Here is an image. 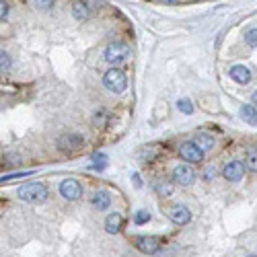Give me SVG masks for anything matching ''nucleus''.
Wrapping results in <instances>:
<instances>
[{
    "label": "nucleus",
    "instance_id": "16",
    "mask_svg": "<svg viewBox=\"0 0 257 257\" xmlns=\"http://www.w3.org/2000/svg\"><path fill=\"white\" fill-rule=\"evenodd\" d=\"M241 117L247 122V124H251L253 126V122H255V117H257V109L253 105H245V107H241Z\"/></svg>",
    "mask_w": 257,
    "mask_h": 257
},
{
    "label": "nucleus",
    "instance_id": "5",
    "mask_svg": "<svg viewBox=\"0 0 257 257\" xmlns=\"http://www.w3.org/2000/svg\"><path fill=\"white\" fill-rule=\"evenodd\" d=\"M134 245L146 255H156L161 251V241L156 236H136Z\"/></svg>",
    "mask_w": 257,
    "mask_h": 257
},
{
    "label": "nucleus",
    "instance_id": "31",
    "mask_svg": "<svg viewBox=\"0 0 257 257\" xmlns=\"http://www.w3.org/2000/svg\"><path fill=\"white\" fill-rule=\"evenodd\" d=\"M251 257H257V255H251Z\"/></svg>",
    "mask_w": 257,
    "mask_h": 257
},
{
    "label": "nucleus",
    "instance_id": "29",
    "mask_svg": "<svg viewBox=\"0 0 257 257\" xmlns=\"http://www.w3.org/2000/svg\"><path fill=\"white\" fill-rule=\"evenodd\" d=\"M161 2H167V4H173V2H177V0H161Z\"/></svg>",
    "mask_w": 257,
    "mask_h": 257
},
{
    "label": "nucleus",
    "instance_id": "4",
    "mask_svg": "<svg viewBox=\"0 0 257 257\" xmlns=\"http://www.w3.org/2000/svg\"><path fill=\"white\" fill-rule=\"evenodd\" d=\"M173 181H175L177 185H183V187L192 185V183L195 181V171L192 169L190 165L175 167V169H173Z\"/></svg>",
    "mask_w": 257,
    "mask_h": 257
},
{
    "label": "nucleus",
    "instance_id": "27",
    "mask_svg": "<svg viewBox=\"0 0 257 257\" xmlns=\"http://www.w3.org/2000/svg\"><path fill=\"white\" fill-rule=\"evenodd\" d=\"M132 179H134V185H136V187L142 185V181H140V177H138V175H132Z\"/></svg>",
    "mask_w": 257,
    "mask_h": 257
},
{
    "label": "nucleus",
    "instance_id": "15",
    "mask_svg": "<svg viewBox=\"0 0 257 257\" xmlns=\"http://www.w3.org/2000/svg\"><path fill=\"white\" fill-rule=\"evenodd\" d=\"M72 15L78 19V21H85V19H88V6L85 2H74L72 4Z\"/></svg>",
    "mask_w": 257,
    "mask_h": 257
},
{
    "label": "nucleus",
    "instance_id": "10",
    "mask_svg": "<svg viewBox=\"0 0 257 257\" xmlns=\"http://www.w3.org/2000/svg\"><path fill=\"white\" fill-rule=\"evenodd\" d=\"M169 218L175 222V224H187L192 220V212L185 208L181 204H175L169 208Z\"/></svg>",
    "mask_w": 257,
    "mask_h": 257
},
{
    "label": "nucleus",
    "instance_id": "28",
    "mask_svg": "<svg viewBox=\"0 0 257 257\" xmlns=\"http://www.w3.org/2000/svg\"><path fill=\"white\" fill-rule=\"evenodd\" d=\"M251 101H253V105H255V107H257V91H255V93H253V97H251Z\"/></svg>",
    "mask_w": 257,
    "mask_h": 257
},
{
    "label": "nucleus",
    "instance_id": "13",
    "mask_svg": "<svg viewBox=\"0 0 257 257\" xmlns=\"http://www.w3.org/2000/svg\"><path fill=\"white\" fill-rule=\"evenodd\" d=\"M122 214H109L107 216V220H105V231L109 233V235H115V233H120L122 231Z\"/></svg>",
    "mask_w": 257,
    "mask_h": 257
},
{
    "label": "nucleus",
    "instance_id": "22",
    "mask_svg": "<svg viewBox=\"0 0 257 257\" xmlns=\"http://www.w3.org/2000/svg\"><path fill=\"white\" fill-rule=\"evenodd\" d=\"M245 39H247V43H249V45L257 47V29H251V31H247Z\"/></svg>",
    "mask_w": 257,
    "mask_h": 257
},
{
    "label": "nucleus",
    "instance_id": "3",
    "mask_svg": "<svg viewBox=\"0 0 257 257\" xmlns=\"http://www.w3.org/2000/svg\"><path fill=\"white\" fill-rule=\"evenodd\" d=\"M103 85L109 88L111 93L115 95H120L126 91V86H128V76L124 70H120V68H111V70H107L105 76H103Z\"/></svg>",
    "mask_w": 257,
    "mask_h": 257
},
{
    "label": "nucleus",
    "instance_id": "24",
    "mask_svg": "<svg viewBox=\"0 0 257 257\" xmlns=\"http://www.w3.org/2000/svg\"><path fill=\"white\" fill-rule=\"evenodd\" d=\"M54 4V0H35V6L42 8V11H45V8H49Z\"/></svg>",
    "mask_w": 257,
    "mask_h": 257
},
{
    "label": "nucleus",
    "instance_id": "11",
    "mask_svg": "<svg viewBox=\"0 0 257 257\" xmlns=\"http://www.w3.org/2000/svg\"><path fill=\"white\" fill-rule=\"evenodd\" d=\"M91 204H93V208L97 210H107L111 206V195L109 192H105V190H97L91 197Z\"/></svg>",
    "mask_w": 257,
    "mask_h": 257
},
{
    "label": "nucleus",
    "instance_id": "8",
    "mask_svg": "<svg viewBox=\"0 0 257 257\" xmlns=\"http://www.w3.org/2000/svg\"><path fill=\"white\" fill-rule=\"evenodd\" d=\"M179 154H181V159H185L187 163H200L204 159V152L195 146V142H183L179 146Z\"/></svg>",
    "mask_w": 257,
    "mask_h": 257
},
{
    "label": "nucleus",
    "instance_id": "12",
    "mask_svg": "<svg viewBox=\"0 0 257 257\" xmlns=\"http://www.w3.org/2000/svg\"><path fill=\"white\" fill-rule=\"evenodd\" d=\"M231 78L235 83H239V85H247L251 81V72H249V68H245L241 64H236L231 68Z\"/></svg>",
    "mask_w": 257,
    "mask_h": 257
},
{
    "label": "nucleus",
    "instance_id": "20",
    "mask_svg": "<svg viewBox=\"0 0 257 257\" xmlns=\"http://www.w3.org/2000/svg\"><path fill=\"white\" fill-rule=\"evenodd\" d=\"M148 220H150V212L138 210V212L134 214V222H136V224H148Z\"/></svg>",
    "mask_w": 257,
    "mask_h": 257
},
{
    "label": "nucleus",
    "instance_id": "30",
    "mask_svg": "<svg viewBox=\"0 0 257 257\" xmlns=\"http://www.w3.org/2000/svg\"><path fill=\"white\" fill-rule=\"evenodd\" d=\"M253 126H257V117H255V122H253Z\"/></svg>",
    "mask_w": 257,
    "mask_h": 257
},
{
    "label": "nucleus",
    "instance_id": "2",
    "mask_svg": "<svg viewBox=\"0 0 257 257\" xmlns=\"http://www.w3.org/2000/svg\"><path fill=\"white\" fill-rule=\"evenodd\" d=\"M130 54H132V49H130V45L128 43H124V42H113V43H109L105 47V62H109V64H124V62H128V58H130Z\"/></svg>",
    "mask_w": 257,
    "mask_h": 257
},
{
    "label": "nucleus",
    "instance_id": "18",
    "mask_svg": "<svg viewBox=\"0 0 257 257\" xmlns=\"http://www.w3.org/2000/svg\"><path fill=\"white\" fill-rule=\"evenodd\" d=\"M109 120H111V115H109V111H107V109H99L95 113V117H93L95 126H107V124H109Z\"/></svg>",
    "mask_w": 257,
    "mask_h": 257
},
{
    "label": "nucleus",
    "instance_id": "23",
    "mask_svg": "<svg viewBox=\"0 0 257 257\" xmlns=\"http://www.w3.org/2000/svg\"><path fill=\"white\" fill-rule=\"evenodd\" d=\"M156 190H159L161 195H171V193H173V190H171L169 183H159V185H156Z\"/></svg>",
    "mask_w": 257,
    "mask_h": 257
},
{
    "label": "nucleus",
    "instance_id": "9",
    "mask_svg": "<svg viewBox=\"0 0 257 257\" xmlns=\"http://www.w3.org/2000/svg\"><path fill=\"white\" fill-rule=\"evenodd\" d=\"M222 175H224V179H229V181H241L245 175V165L239 161H233L222 169Z\"/></svg>",
    "mask_w": 257,
    "mask_h": 257
},
{
    "label": "nucleus",
    "instance_id": "25",
    "mask_svg": "<svg viewBox=\"0 0 257 257\" xmlns=\"http://www.w3.org/2000/svg\"><path fill=\"white\" fill-rule=\"evenodd\" d=\"M6 15H8V6L4 0H0V19H6Z\"/></svg>",
    "mask_w": 257,
    "mask_h": 257
},
{
    "label": "nucleus",
    "instance_id": "21",
    "mask_svg": "<svg viewBox=\"0 0 257 257\" xmlns=\"http://www.w3.org/2000/svg\"><path fill=\"white\" fill-rule=\"evenodd\" d=\"M8 68H11V58H8L6 52L0 49V72H6Z\"/></svg>",
    "mask_w": 257,
    "mask_h": 257
},
{
    "label": "nucleus",
    "instance_id": "19",
    "mask_svg": "<svg viewBox=\"0 0 257 257\" xmlns=\"http://www.w3.org/2000/svg\"><path fill=\"white\" fill-rule=\"evenodd\" d=\"M177 107H179V111L185 113V115H192V113H193V105H192L190 99H185V97L177 101Z\"/></svg>",
    "mask_w": 257,
    "mask_h": 257
},
{
    "label": "nucleus",
    "instance_id": "26",
    "mask_svg": "<svg viewBox=\"0 0 257 257\" xmlns=\"http://www.w3.org/2000/svg\"><path fill=\"white\" fill-rule=\"evenodd\" d=\"M214 175H216V167H208V169H206V171H204V177H206V179H208V181L212 179V177H214Z\"/></svg>",
    "mask_w": 257,
    "mask_h": 257
},
{
    "label": "nucleus",
    "instance_id": "6",
    "mask_svg": "<svg viewBox=\"0 0 257 257\" xmlns=\"http://www.w3.org/2000/svg\"><path fill=\"white\" fill-rule=\"evenodd\" d=\"M58 146H60V150H66V152L81 150V148L85 146V138L78 136V134H66L58 140Z\"/></svg>",
    "mask_w": 257,
    "mask_h": 257
},
{
    "label": "nucleus",
    "instance_id": "1",
    "mask_svg": "<svg viewBox=\"0 0 257 257\" xmlns=\"http://www.w3.org/2000/svg\"><path fill=\"white\" fill-rule=\"evenodd\" d=\"M17 195L21 200L29 202V204H42L45 197H47V187L43 183H27V185H21L17 187Z\"/></svg>",
    "mask_w": 257,
    "mask_h": 257
},
{
    "label": "nucleus",
    "instance_id": "7",
    "mask_svg": "<svg viewBox=\"0 0 257 257\" xmlns=\"http://www.w3.org/2000/svg\"><path fill=\"white\" fill-rule=\"evenodd\" d=\"M60 193L66 200H78V197L83 195V185L76 179H64L60 183Z\"/></svg>",
    "mask_w": 257,
    "mask_h": 257
},
{
    "label": "nucleus",
    "instance_id": "17",
    "mask_svg": "<svg viewBox=\"0 0 257 257\" xmlns=\"http://www.w3.org/2000/svg\"><path fill=\"white\" fill-rule=\"evenodd\" d=\"M245 165H247V169H249V171L257 173V148H251V150H247Z\"/></svg>",
    "mask_w": 257,
    "mask_h": 257
},
{
    "label": "nucleus",
    "instance_id": "14",
    "mask_svg": "<svg viewBox=\"0 0 257 257\" xmlns=\"http://www.w3.org/2000/svg\"><path fill=\"white\" fill-rule=\"evenodd\" d=\"M195 146L200 148L202 152L210 150V148H214V138H212L210 134H204V132H200V134H197V138H195Z\"/></svg>",
    "mask_w": 257,
    "mask_h": 257
}]
</instances>
